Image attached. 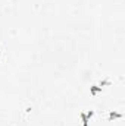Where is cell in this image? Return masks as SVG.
Returning a JSON list of instances; mask_svg holds the SVG:
<instances>
[{"label": "cell", "mask_w": 125, "mask_h": 126, "mask_svg": "<svg viewBox=\"0 0 125 126\" xmlns=\"http://www.w3.org/2000/svg\"><path fill=\"white\" fill-rule=\"evenodd\" d=\"M90 91H91V94H93V95H96L99 91H102V87H97V85H94V87H91V88H90Z\"/></svg>", "instance_id": "obj_1"}, {"label": "cell", "mask_w": 125, "mask_h": 126, "mask_svg": "<svg viewBox=\"0 0 125 126\" xmlns=\"http://www.w3.org/2000/svg\"><path fill=\"white\" fill-rule=\"evenodd\" d=\"M115 117H122V114H121V113H113V111H112V113L109 114V119H115Z\"/></svg>", "instance_id": "obj_2"}, {"label": "cell", "mask_w": 125, "mask_h": 126, "mask_svg": "<svg viewBox=\"0 0 125 126\" xmlns=\"http://www.w3.org/2000/svg\"><path fill=\"white\" fill-rule=\"evenodd\" d=\"M81 119H83V125H84V126H88V122H87V116H85L84 113L81 114Z\"/></svg>", "instance_id": "obj_3"}]
</instances>
